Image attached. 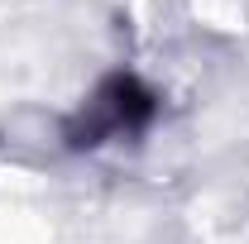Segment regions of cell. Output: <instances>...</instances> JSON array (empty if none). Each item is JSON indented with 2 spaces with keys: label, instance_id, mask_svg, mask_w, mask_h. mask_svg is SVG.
Wrapping results in <instances>:
<instances>
[{
  "label": "cell",
  "instance_id": "6da1fadb",
  "mask_svg": "<svg viewBox=\"0 0 249 244\" xmlns=\"http://www.w3.org/2000/svg\"><path fill=\"white\" fill-rule=\"evenodd\" d=\"M158 96L139 82V77H110L101 91H96L91 110L82 115V124L72 129L77 144H101L110 134H139L144 124L154 120Z\"/></svg>",
  "mask_w": 249,
  "mask_h": 244
}]
</instances>
